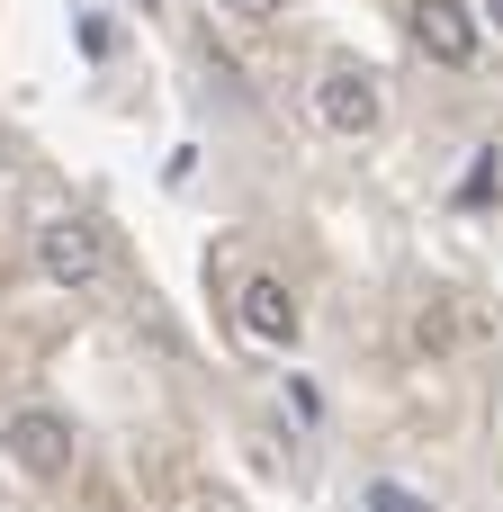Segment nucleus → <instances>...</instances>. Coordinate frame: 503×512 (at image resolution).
<instances>
[{"label": "nucleus", "instance_id": "1", "mask_svg": "<svg viewBox=\"0 0 503 512\" xmlns=\"http://www.w3.org/2000/svg\"><path fill=\"white\" fill-rule=\"evenodd\" d=\"M0 450H9L36 486H63V477H72V423L45 414V405H18V414L0 423Z\"/></svg>", "mask_w": 503, "mask_h": 512}, {"label": "nucleus", "instance_id": "2", "mask_svg": "<svg viewBox=\"0 0 503 512\" xmlns=\"http://www.w3.org/2000/svg\"><path fill=\"white\" fill-rule=\"evenodd\" d=\"M36 270H45L54 288H99V270H108V234H99L90 216H54V225L36 234Z\"/></svg>", "mask_w": 503, "mask_h": 512}, {"label": "nucleus", "instance_id": "3", "mask_svg": "<svg viewBox=\"0 0 503 512\" xmlns=\"http://www.w3.org/2000/svg\"><path fill=\"white\" fill-rule=\"evenodd\" d=\"M405 36L432 54V63H477V18H468V0H414L405 9Z\"/></svg>", "mask_w": 503, "mask_h": 512}, {"label": "nucleus", "instance_id": "4", "mask_svg": "<svg viewBox=\"0 0 503 512\" xmlns=\"http://www.w3.org/2000/svg\"><path fill=\"white\" fill-rule=\"evenodd\" d=\"M315 108H324V126H333V135H369V126L387 117L378 72H360V63H333V72H324V90H315Z\"/></svg>", "mask_w": 503, "mask_h": 512}, {"label": "nucleus", "instance_id": "5", "mask_svg": "<svg viewBox=\"0 0 503 512\" xmlns=\"http://www.w3.org/2000/svg\"><path fill=\"white\" fill-rule=\"evenodd\" d=\"M234 315H243V333H252V342H270V351H288V342H297V324H306V315H297V297H288L279 279H243Z\"/></svg>", "mask_w": 503, "mask_h": 512}, {"label": "nucleus", "instance_id": "6", "mask_svg": "<svg viewBox=\"0 0 503 512\" xmlns=\"http://www.w3.org/2000/svg\"><path fill=\"white\" fill-rule=\"evenodd\" d=\"M360 504H369V512H432L423 495H414V486H396V477H378V486H369Z\"/></svg>", "mask_w": 503, "mask_h": 512}, {"label": "nucleus", "instance_id": "7", "mask_svg": "<svg viewBox=\"0 0 503 512\" xmlns=\"http://www.w3.org/2000/svg\"><path fill=\"white\" fill-rule=\"evenodd\" d=\"M414 342H423V351H441V342H450V306H441V297L414 315Z\"/></svg>", "mask_w": 503, "mask_h": 512}, {"label": "nucleus", "instance_id": "8", "mask_svg": "<svg viewBox=\"0 0 503 512\" xmlns=\"http://www.w3.org/2000/svg\"><path fill=\"white\" fill-rule=\"evenodd\" d=\"M216 9H234V18H252V27H270V18H279L288 0H216Z\"/></svg>", "mask_w": 503, "mask_h": 512}, {"label": "nucleus", "instance_id": "9", "mask_svg": "<svg viewBox=\"0 0 503 512\" xmlns=\"http://www.w3.org/2000/svg\"><path fill=\"white\" fill-rule=\"evenodd\" d=\"M486 18H495V27H503V0H486Z\"/></svg>", "mask_w": 503, "mask_h": 512}]
</instances>
